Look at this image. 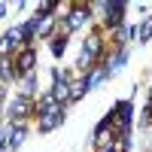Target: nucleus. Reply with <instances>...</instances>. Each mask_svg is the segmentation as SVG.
I'll return each mask as SVG.
<instances>
[{"mask_svg": "<svg viewBox=\"0 0 152 152\" xmlns=\"http://www.w3.org/2000/svg\"><path fill=\"white\" fill-rule=\"evenodd\" d=\"M37 113H40V128L43 131H52L55 125H61V104H55L52 97H46L37 107Z\"/></svg>", "mask_w": 152, "mask_h": 152, "instance_id": "nucleus-1", "label": "nucleus"}, {"mask_svg": "<svg viewBox=\"0 0 152 152\" xmlns=\"http://www.w3.org/2000/svg\"><path fill=\"white\" fill-rule=\"evenodd\" d=\"M49 97H52L55 104H64V100H70V85H67L64 79L55 82V85H52V94H49Z\"/></svg>", "mask_w": 152, "mask_h": 152, "instance_id": "nucleus-2", "label": "nucleus"}, {"mask_svg": "<svg viewBox=\"0 0 152 152\" xmlns=\"http://www.w3.org/2000/svg\"><path fill=\"white\" fill-rule=\"evenodd\" d=\"M28 113H31V100H28V97H18L15 104H12V119H15V122H18L21 116H28Z\"/></svg>", "mask_w": 152, "mask_h": 152, "instance_id": "nucleus-3", "label": "nucleus"}, {"mask_svg": "<svg viewBox=\"0 0 152 152\" xmlns=\"http://www.w3.org/2000/svg\"><path fill=\"white\" fill-rule=\"evenodd\" d=\"M88 18V12L85 9H76V12H70V15H67V28H79V24Z\"/></svg>", "mask_w": 152, "mask_h": 152, "instance_id": "nucleus-4", "label": "nucleus"}, {"mask_svg": "<svg viewBox=\"0 0 152 152\" xmlns=\"http://www.w3.org/2000/svg\"><path fill=\"white\" fill-rule=\"evenodd\" d=\"M31 67H34V52L28 49V52H21V55H18V70L24 73V70H31Z\"/></svg>", "mask_w": 152, "mask_h": 152, "instance_id": "nucleus-5", "label": "nucleus"}, {"mask_svg": "<svg viewBox=\"0 0 152 152\" xmlns=\"http://www.w3.org/2000/svg\"><path fill=\"white\" fill-rule=\"evenodd\" d=\"M122 6H125V3H107V9H110V24H119V18H122Z\"/></svg>", "mask_w": 152, "mask_h": 152, "instance_id": "nucleus-6", "label": "nucleus"}, {"mask_svg": "<svg viewBox=\"0 0 152 152\" xmlns=\"http://www.w3.org/2000/svg\"><path fill=\"white\" fill-rule=\"evenodd\" d=\"M104 79H107V70H94L91 76H88V88H94V85H100Z\"/></svg>", "mask_w": 152, "mask_h": 152, "instance_id": "nucleus-7", "label": "nucleus"}, {"mask_svg": "<svg viewBox=\"0 0 152 152\" xmlns=\"http://www.w3.org/2000/svg\"><path fill=\"white\" fill-rule=\"evenodd\" d=\"M85 88H88V82H76V85H70V97L76 100V97H82L85 94Z\"/></svg>", "mask_w": 152, "mask_h": 152, "instance_id": "nucleus-8", "label": "nucleus"}, {"mask_svg": "<svg viewBox=\"0 0 152 152\" xmlns=\"http://www.w3.org/2000/svg\"><path fill=\"white\" fill-rule=\"evenodd\" d=\"M31 91H34V76H28V79L21 82V97H24V94H31Z\"/></svg>", "mask_w": 152, "mask_h": 152, "instance_id": "nucleus-9", "label": "nucleus"}, {"mask_svg": "<svg viewBox=\"0 0 152 152\" xmlns=\"http://www.w3.org/2000/svg\"><path fill=\"white\" fill-rule=\"evenodd\" d=\"M12 46H15V43H12V40H9V37H3V40H0V55H6V52H9V49H12Z\"/></svg>", "mask_w": 152, "mask_h": 152, "instance_id": "nucleus-10", "label": "nucleus"}, {"mask_svg": "<svg viewBox=\"0 0 152 152\" xmlns=\"http://www.w3.org/2000/svg\"><path fill=\"white\" fill-rule=\"evenodd\" d=\"M64 46H67V40L61 37V40H55V43H52V52H55V55H61V52H64Z\"/></svg>", "mask_w": 152, "mask_h": 152, "instance_id": "nucleus-11", "label": "nucleus"}, {"mask_svg": "<svg viewBox=\"0 0 152 152\" xmlns=\"http://www.w3.org/2000/svg\"><path fill=\"white\" fill-rule=\"evenodd\" d=\"M49 12H52V3H40V9H37V15H40V18H46Z\"/></svg>", "mask_w": 152, "mask_h": 152, "instance_id": "nucleus-12", "label": "nucleus"}, {"mask_svg": "<svg viewBox=\"0 0 152 152\" xmlns=\"http://www.w3.org/2000/svg\"><path fill=\"white\" fill-rule=\"evenodd\" d=\"M143 37H146V40H149V37H152V18L143 24Z\"/></svg>", "mask_w": 152, "mask_h": 152, "instance_id": "nucleus-13", "label": "nucleus"}, {"mask_svg": "<svg viewBox=\"0 0 152 152\" xmlns=\"http://www.w3.org/2000/svg\"><path fill=\"white\" fill-rule=\"evenodd\" d=\"M107 152H119V149H107Z\"/></svg>", "mask_w": 152, "mask_h": 152, "instance_id": "nucleus-14", "label": "nucleus"}]
</instances>
